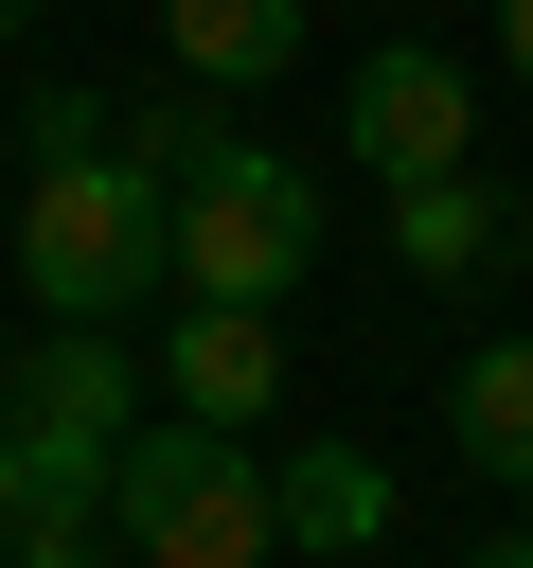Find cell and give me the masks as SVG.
<instances>
[{
	"label": "cell",
	"instance_id": "obj_12",
	"mask_svg": "<svg viewBox=\"0 0 533 568\" xmlns=\"http://www.w3.org/2000/svg\"><path fill=\"white\" fill-rule=\"evenodd\" d=\"M213 142H231V124H213V106H142V124H124V160H160V178H195V160H213Z\"/></svg>",
	"mask_w": 533,
	"mask_h": 568
},
{
	"label": "cell",
	"instance_id": "obj_13",
	"mask_svg": "<svg viewBox=\"0 0 533 568\" xmlns=\"http://www.w3.org/2000/svg\"><path fill=\"white\" fill-rule=\"evenodd\" d=\"M497 71H515V89H533V0H497Z\"/></svg>",
	"mask_w": 533,
	"mask_h": 568
},
{
	"label": "cell",
	"instance_id": "obj_11",
	"mask_svg": "<svg viewBox=\"0 0 533 568\" xmlns=\"http://www.w3.org/2000/svg\"><path fill=\"white\" fill-rule=\"evenodd\" d=\"M0 568H107V497L36 479V497H18V532H0Z\"/></svg>",
	"mask_w": 533,
	"mask_h": 568
},
{
	"label": "cell",
	"instance_id": "obj_9",
	"mask_svg": "<svg viewBox=\"0 0 533 568\" xmlns=\"http://www.w3.org/2000/svg\"><path fill=\"white\" fill-rule=\"evenodd\" d=\"M160 36H178L195 89H266V71L302 53V0H160Z\"/></svg>",
	"mask_w": 533,
	"mask_h": 568
},
{
	"label": "cell",
	"instance_id": "obj_8",
	"mask_svg": "<svg viewBox=\"0 0 533 568\" xmlns=\"http://www.w3.org/2000/svg\"><path fill=\"white\" fill-rule=\"evenodd\" d=\"M391 248H409L426 284H480V266H497V178H480V160H444V178H391Z\"/></svg>",
	"mask_w": 533,
	"mask_h": 568
},
{
	"label": "cell",
	"instance_id": "obj_6",
	"mask_svg": "<svg viewBox=\"0 0 533 568\" xmlns=\"http://www.w3.org/2000/svg\"><path fill=\"white\" fill-rule=\"evenodd\" d=\"M160 390H178L195 426H266V408H284V320L178 284V320H160Z\"/></svg>",
	"mask_w": 533,
	"mask_h": 568
},
{
	"label": "cell",
	"instance_id": "obj_5",
	"mask_svg": "<svg viewBox=\"0 0 533 568\" xmlns=\"http://www.w3.org/2000/svg\"><path fill=\"white\" fill-rule=\"evenodd\" d=\"M355 160H373V178H444V160H480V71L426 53V36H373V53H355Z\"/></svg>",
	"mask_w": 533,
	"mask_h": 568
},
{
	"label": "cell",
	"instance_id": "obj_3",
	"mask_svg": "<svg viewBox=\"0 0 533 568\" xmlns=\"http://www.w3.org/2000/svg\"><path fill=\"white\" fill-rule=\"evenodd\" d=\"M302 266H320V178L266 160V142H213L178 178V284L195 302H284Z\"/></svg>",
	"mask_w": 533,
	"mask_h": 568
},
{
	"label": "cell",
	"instance_id": "obj_7",
	"mask_svg": "<svg viewBox=\"0 0 533 568\" xmlns=\"http://www.w3.org/2000/svg\"><path fill=\"white\" fill-rule=\"evenodd\" d=\"M266 479H284V550H338V568H355V550L391 532V462H355V444H284Z\"/></svg>",
	"mask_w": 533,
	"mask_h": 568
},
{
	"label": "cell",
	"instance_id": "obj_1",
	"mask_svg": "<svg viewBox=\"0 0 533 568\" xmlns=\"http://www.w3.org/2000/svg\"><path fill=\"white\" fill-rule=\"evenodd\" d=\"M18 284H36L53 320H124L142 284H178V178H160V160H107V142L36 160V195H18Z\"/></svg>",
	"mask_w": 533,
	"mask_h": 568
},
{
	"label": "cell",
	"instance_id": "obj_15",
	"mask_svg": "<svg viewBox=\"0 0 533 568\" xmlns=\"http://www.w3.org/2000/svg\"><path fill=\"white\" fill-rule=\"evenodd\" d=\"M462 568H533V532H480V550H462Z\"/></svg>",
	"mask_w": 533,
	"mask_h": 568
},
{
	"label": "cell",
	"instance_id": "obj_16",
	"mask_svg": "<svg viewBox=\"0 0 533 568\" xmlns=\"http://www.w3.org/2000/svg\"><path fill=\"white\" fill-rule=\"evenodd\" d=\"M18 18H36V0H0V36H18Z\"/></svg>",
	"mask_w": 533,
	"mask_h": 568
},
{
	"label": "cell",
	"instance_id": "obj_10",
	"mask_svg": "<svg viewBox=\"0 0 533 568\" xmlns=\"http://www.w3.org/2000/svg\"><path fill=\"white\" fill-rule=\"evenodd\" d=\"M444 408H462V462L480 479H533V337H480Z\"/></svg>",
	"mask_w": 533,
	"mask_h": 568
},
{
	"label": "cell",
	"instance_id": "obj_2",
	"mask_svg": "<svg viewBox=\"0 0 533 568\" xmlns=\"http://www.w3.org/2000/svg\"><path fill=\"white\" fill-rule=\"evenodd\" d=\"M107 532L142 550V568H266L284 550V479H266V444L249 426H124V462H107Z\"/></svg>",
	"mask_w": 533,
	"mask_h": 568
},
{
	"label": "cell",
	"instance_id": "obj_4",
	"mask_svg": "<svg viewBox=\"0 0 533 568\" xmlns=\"http://www.w3.org/2000/svg\"><path fill=\"white\" fill-rule=\"evenodd\" d=\"M0 426H18L36 479L107 497V462H124V426H142V355H124V320H53V337L0 373Z\"/></svg>",
	"mask_w": 533,
	"mask_h": 568
},
{
	"label": "cell",
	"instance_id": "obj_14",
	"mask_svg": "<svg viewBox=\"0 0 533 568\" xmlns=\"http://www.w3.org/2000/svg\"><path fill=\"white\" fill-rule=\"evenodd\" d=\"M18 497H36V462H18V426H0V532H18Z\"/></svg>",
	"mask_w": 533,
	"mask_h": 568
}]
</instances>
